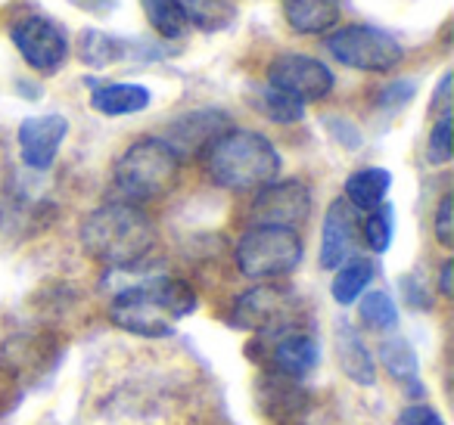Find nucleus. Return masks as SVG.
Segmentation results:
<instances>
[{
  "label": "nucleus",
  "instance_id": "9b49d317",
  "mask_svg": "<svg viewBox=\"0 0 454 425\" xmlns=\"http://www.w3.org/2000/svg\"><path fill=\"white\" fill-rule=\"evenodd\" d=\"M286 307H290V298H286L284 289L278 286H255L249 292H243L240 298L234 301V311H231V326L247 332H268L278 320L286 317Z\"/></svg>",
  "mask_w": 454,
  "mask_h": 425
},
{
  "label": "nucleus",
  "instance_id": "5701e85b",
  "mask_svg": "<svg viewBox=\"0 0 454 425\" xmlns=\"http://www.w3.org/2000/svg\"><path fill=\"white\" fill-rule=\"evenodd\" d=\"M144 16L165 41H181L187 35V19L177 0H140Z\"/></svg>",
  "mask_w": 454,
  "mask_h": 425
},
{
  "label": "nucleus",
  "instance_id": "aec40b11",
  "mask_svg": "<svg viewBox=\"0 0 454 425\" xmlns=\"http://www.w3.org/2000/svg\"><path fill=\"white\" fill-rule=\"evenodd\" d=\"M317 360H321V344L315 342L311 336H286L284 342L278 344V351H274V363H278L280 373L286 375H309L311 369L317 367Z\"/></svg>",
  "mask_w": 454,
  "mask_h": 425
},
{
  "label": "nucleus",
  "instance_id": "0eeeda50",
  "mask_svg": "<svg viewBox=\"0 0 454 425\" xmlns=\"http://www.w3.org/2000/svg\"><path fill=\"white\" fill-rule=\"evenodd\" d=\"M10 38H13L16 50L22 53L32 69L44 72H59L69 57V38H66V28L59 22H53L44 13H26L10 26Z\"/></svg>",
  "mask_w": 454,
  "mask_h": 425
},
{
  "label": "nucleus",
  "instance_id": "c85d7f7f",
  "mask_svg": "<svg viewBox=\"0 0 454 425\" xmlns=\"http://www.w3.org/2000/svg\"><path fill=\"white\" fill-rule=\"evenodd\" d=\"M395 425H445V419H442L429 404H414V406H404V410L398 413Z\"/></svg>",
  "mask_w": 454,
  "mask_h": 425
},
{
  "label": "nucleus",
  "instance_id": "6ab92c4d",
  "mask_svg": "<svg viewBox=\"0 0 454 425\" xmlns=\"http://www.w3.org/2000/svg\"><path fill=\"white\" fill-rule=\"evenodd\" d=\"M377 276V264L364 255H352L346 264L336 267V276L330 282V292L340 305H355L364 295V289L371 286V280Z\"/></svg>",
  "mask_w": 454,
  "mask_h": 425
},
{
  "label": "nucleus",
  "instance_id": "423d86ee",
  "mask_svg": "<svg viewBox=\"0 0 454 425\" xmlns=\"http://www.w3.org/2000/svg\"><path fill=\"white\" fill-rule=\"evenodd\" d=\"M327 50L336 63L361 72H389L404 57V47L377 26L336 28L327 38Z\"/></svg>",
  "mask_w": 454,
  "mask_h": 425
},
{
  "label": "nucleus",
  "instance_id": "20e7f679",
  "mask_svg": "<svg viewBox=\"0 0 454 425\" xmlns=\"http://www.w3.org/2000/svg\"><path fill=\"white\" fill-rule=\"evenodd\" d=\"M181 158L162 137H144L131 143L115 162V187L128 202H150L165 196L177 181Z\"/></svg>",
  "mask_w": 454,
  "mask_h": 425
},
{
  "label": "nucleus",
  "instance_id": "ddd939ff",
  "mask_svg": "<svg viewBox=\"0 0 454 425\" xmlns=\"http://www.w3.org/2000/svg\"><path fill=\"white\" fill-rule=\"evenodd\" d=\"M355 230H358V218L355 208L346 199L330 202L327 218H324L321 230V267L336 270L340 264H346L355 255Z\"/></svg>",
  "mask_w": 454,
  "mask_h": 425
},
{
  "label": "nucleus",
  "instance_id": "a878e982",
  "mask_svg": "<svg viewBox=\"0 0 454 425\" xmlns=\"http://www.w3.org/2000/svg\"><path fill=\"white\" fill-rule=\"evenodd\" d=\"M259 109L271 121H278V125H293V121L305 119V106H302V103H296L293 97L280 94V90L268 88V84L262 88V94H259Z\"/></svg>",
  "mask_w": 454,
  "mask_h": 425
},
{
  "label": "nucleus",
  "instance_id": "a211bd4d",
  "mask_svg": "<svg viewBox=\"0 0 454 425\" xmlns=\"http://www.w3.org/2000/svg\"><path fill=\"white\" fill-rule=\"evenodd\" d=\"M392 187V174L386 168H361L348 174L346 181V202L358 212H373L383 205Z\"/></svg>",
  "mask_w": 454,
  "mask_h": 425
},
{
  "label": "nucleus",
  "instance_id": "1a4fd4ad",
  "mask_svg": "<svg viewBox=\"0 0 454 425\" xmlns=\"http://www.w3.org/2000/svg\"><path fill=\"white\" fill-rule=\"evenodd\" d=\"M311 214V189L302 181H274L259 189L253 218L262 227H286L296 230Z\"/></svg>",
  "mask_w": 454,
  "mask_h": 425
},
{
  "label": "nucleus",
  "instance_id": "9d476101",
  "mask_svg": "<svg viewBox=\"0 0 454 425\" xmlns=\"http://www.w3.org/2000/svg\"><path fill=\"white\" fill-rule=\"evenodd\" d=\"M69 134V121L59 112L32 115L20 125V152L22 162L35 171H47L57 162V152Z\"/></svg>",
  "mask_w": 454,
  "mask_h": 425
},
{
  "label": "nucleus",
  "instance_id": "4be33fe9",
  "mask_svg": "<svg viewBox=\"0 0 454 425\" xmlns=\"http://www.w3.org/2000/svg\"><path fill=\"white\" fill-rule=\"evenodd\" d=\"M380 363L386 367V373L395 382H411L414 391H420L417 385V373H420V363H417V354L411 348V342L404 338H389V342L380 344Z\"/></svg>",
  "mask_w": 454,
  "mask_h": 425
},
{
  "label": "nucleus",
  "instance_id": "393cba45",
  "mask_svg": "<svg viewBox=\"0 0 454 425\" xmlns=\"http://www.w3.org/2000/svg\"><path fill=\"white\" fill-rule=\"evenodd\" d=\"M392 233H395V212H392L389 202L377 205L364 220V243L371 245V251L383 255L392 245Z\"/></svg>",
  "mask_w": 454,
  "mask_h": 425
},
{
  "label": "nucleus",
  "instance_id": "f257e3e1",
  "mask_svg": "<svg viewBox=\"0 0 454 425\" xmlns=\"http://www.w3.org/2000/svg\"><path fill=\"white\" fill-rule=\"evenodd\" d=\"M196 311V295L184 280L153 276L125 286L109 301V320L119 329L144 338H165L184 317Z\"/></svg>",
  "mask_w": 454,
  "mask_h": 425
},
{
  "label": "nucleus",
  "instance_id": "c756f323",
  "mask_svg": "<svg viewBox=\"0 0 454 425\" xmlns=\"http://www.w3.org/2000/svg\"><path fill=\"white\" fill-rule=\"evenodd\" d=\"M414 94H417V81H395V84H389V88H383V94H380V106L398 109L408 100H414Z\"/></svg>",
  "mask_w": 454,
  "mask_h": 425
},
{
  "label": "nucleus",
  "instance_id": "412c9836",
  "mask_svg": "<svg viewBox=\"0 0 454 425\" xmlns=\"http://www.w3.org/2000/svg\"><path fill=\"white\" fill-rule=\"evenodd\" d=\"M184 10V19L187 26L193 22L202 32H221L234 22V4L231 0H177Z\"/></svg>",
  "mask_w": 454,
  "mask_h": 425
},
{
  "label": "nucleus",
  "instance_id": "f3484780",
  "mask_svg": "<svg viewBox=\"0 0 454 425\" xmlns=\"http://www.w3.org/2000/svg\"><path fill=\"white\" fill-rule=\"evenodd\" d=\"M336 360H340L342 373L358 385H373V379H377V363H373L371 351L364 348L358 332L348 326H340V332H336Z\"/></svg>",
  "mask_w": 454,
  "mask_h": 425
},
{
  "label": "nucleus",
  "instance_id": "dca6fc26",
  "mask_svg": "<svg viewBox=\"0 0 454 425\" xmlns=\"http://www.w3.org/2000/svg\"><path fill=\"white\" fill-rule=\"evenodd\" d=\"M284 16L293 32L321 35L340 19V0H284Z\"/></svg>",
  "mask_w": 454,
  "mask_h": 425
},
{
  "label": "nucleus",
  "instance_id": "39448f33",
  "mask_svg": "<svg viewBox=\"0 0 454 425\" xmlns=\"http://www.w3.org/2000/svg\"><path fill=\"white\" fill-rule=\"evenodd\" d=\"M302 239L286 227H249L237 243V267L249 280H278L299 267Z\"/></svg>",
  "mask_w": 454,
  "mask_h": 425
},
{
  "label": "nucleus",
  "instance_id": "cd10ccee",
  "mask_svg": "<svg viewBox=\"0 0 454 425\" xmlns=\"http://www.w3.org/2000/svg\"><path fill=\"white\" fill-rule=\"evenodd\" d=\"M435 239H439L445 249H451V243H454V199L451 196H442L439 208H435Z\"/></svg>",
  "mask_w": 454,
  "mask_h": 425
},
{
  "label": "nucleus",
  "instance_id": "4468645a",
  "mask_svg": "<svg viewBox=\"0 0 454 425\" xmlns=\"http://www.w3.org/2000/svg\"><path fill=\"white\" fill-rule=\"evenodd\" d=\"M137 50L144 57H156V50H146L140 41L115 38V35L97 32V28L82 32V59L88 66H94V69H106V66L121 63V59H131Z\"/></svg>",
  "mask_w": 454,
  "mask_h": 425
},
{
  "label": "nucleus",
  "instance_id": "bb28decb",
  "mask_svg": "<svg viewBox=\"0 0 454 425\" xmlns=\"http://www.w3.org/2000/svg\"><path fill=\"white\" fill-rule=\"evenodd\" d=\"M427 158H429V165L451 162V112L439 115V121H435L433 131H429Z\"/></svg>",
  "mask_w": 454,
  "mask_h": 425
},
{
  "label": "nucleus",
  "instance_id": "f8f14e48",
  "mask_svg": "<svg viewBox=\"0 0 454 425\" xmlns=\"http://www.w3.org/2000/svg\"><path fill=\"white\" fill-rule=\"evenodd\" d=\"M224 131H231V119L218 109H200V112H187L168 128L165 143L175 150V156H187V152L208 150Z\"/></svg>",
  "mask_w": 454,
  "mask_h": 425
},
{
  "label": "nucleus",
  "instance_id": "6e6552de",
  "mask_svg": "<svg viewBox=\"0 0 454 425\" xmlns=\"http://www.w3.org/2000/svg\"><path fill=\"white\" fill-rule=\"evenodd\" d=\"M333 72L321 59L305 53H284L268 66V88L293 97L296 103H317L333 90Z\"/></svg>",
  "mask_w": 454,
  "mask_h": 425
},
{
  "label": "nucleus",
  "instance_id": "b1692460",
  "mask_svg": "<svg viewBox=\"0 0 454 425\" xmlns=\"http://www.w3.org/2000/svg\"><path fill=\"white\" fill-rule=\"evenodd\" d=\"M358 317H361V323L371 326V329L392 332L398 326V307L386 292H367V295H361Z\"/></svg>",
  "mask_w": 454,
  "mask_h": 425
},
{
  "label": "nucleus",
  "instance_id": "2f4dec72",
  "mask_svg": "<svg viewBox=\"0 0 454 425\" xmlns=\"http://www.w3.org/2000/svg\"><path fill=\"white\" fill-rule=\"evenodd\" d=\"M451 274H454V261H445V264H442V274H439V289H442V295H451V292H454Z\"/></svg>",
  "mask_w": 454,
  "mask_h": 425
},
{
  "label": "nucleus",
  "instance_id": "7c9ffc66",
  "mask_svg": "<svg viewBox=\"0 0 454 425\" xmlns=\"http://www.w3.org/2000/svg\"><path fill=\"white\" fill-rule=\"evenodd\" d=\"M433 106L439 109V115L451 112V72H445V75H442L439 88H435V100H433Z\"/></svg>",
  "mask_w": 454,
  "mask_h": 425
},
{
  "label": "nucleus",
  "instance_id": "7ed1b4c3",
  "mask_svg": "<svg viewBox=\"0 0 454 425\" xmlns=\"http://www.w3.org/2000/svg\"><path fill=\"white\" fill-rule=\"evenodd\" d=\"M206 168L218 187L259 193L280 177V152L265 134L231 128L206 150Z\"/></svg>",
  "mask_w": 454,
  "mask_h": 425
},
{
  "label": "nucleus",
  "instance_id": "2eb2a0df",
  "mask_svg": "<svg viewBox=\"0 0 454 425\" xmlns=\"http://www.w3.org/2000/svg\"><path fill=\"white\" fill-rule=\"evenodd\" d=\"M90 106H94L100 115H109V119L134 115V112H144V109L150 106V90H146L144 84H131V81L94 84Z\"/></svg>",
  "mask_w": 454,
  "mask_h": 425
},
{
  "label": "nucleus",
  "instance_id": "f03ea898",
  "mask_svg": "<svg viewBox=\"0 0 454 425\" xmlns=\"http://www.w3.org/2000/svg\"><path fill=\"white\" fill-rule=\"evenodd\" d=\"M82 245L100 264L125 270L153 251L156 224L134 202H106L82 220Z\"/></svg>",
  "mask_w": 454,
  "mask_h": 425
}]
</instances>
